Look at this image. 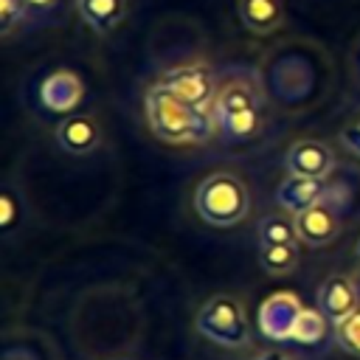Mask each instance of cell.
I'll return each instance as SVG.
<instances>
[{
    "label": "cell",
    "instance_id": "cell-1",
    "mask_svg": "<svg viewBox=\"0 0 360 360\" xmlns=\"http://www.w3.org/2000/svg\"><path fill=\"white\" fill-rule=\"evenodd\" d=\"M143 110H146V121H149L152 135L163 143H174V146L202 143L211 135H217L214 115L208 110H200V107H191V104L174 98L158 82L146 90Z\"/></svg>",
    "mask_w": 360,
    "mask_h": 360
},
{
    "label": "cell",
    "instance_id": "cell-26",
    "mask_svg": "<svg viewBox=\"0 0 360 360\" xmlns=\"http://www.w3.org/2000/svg\"><path fill=\"white\" fill-rule=\"evenodd\" d=\"M22 3H25V0H22Z\"/></svg>",
    "mask_w": 360,
    "mask_h": 360
},
{
    "label": "cell",
    "instance_id": "cell-22",
    "mask_svg": "<svg viewBox=\"0 0 360 360\" xmlns=\"http://www.w3.org/2000/svg\"><path fill=\"white\" fill-rule=\"evenodd\" d=\"M340 143H343L349 152H354V155L360 158V121L343 127V132H340Z\"/></svg>",
    "mask_w": 360,
    "mask_h": 360
},
{
    "label": "cell",
    "instance_id": "cell-17",
    "mask_svg": "<svg viewBox=\"0 0 360 360\" xmlns=\"http://www.w3.org/2000/svg\"><path fill=\"white\" fill-rule=\"evenodd\" d=\"M256 236H259V248L262 245H290V242H298L295 219H290L284 214H267V217L259 219Z\"/></svg>",
    "mask_w": 360,
    "mask_h": 360
},
{
    "label": "cell",
    "instance_id": "cell-8",
    "mask_svg": "<svg viewBox=\"0 0 360 360\" xmlns=\"http://www.w3.org/2000/svg\"><path fill=\"white\" fill-rule=\"evenodd\" d=\"M284 169L295 177H329V172L335 169V158L326 143L315 138H301L287 149Z\"/></svg>",
    "mask_w": 360,
    "mask_h": 360
},
{
    "label": "cell",
    "instance_id": "cell-11",
    "mask_svg": "<svg viewBox=\"0 0 360 360\" xmlns=\"http://www.w3.org/2000/svg\"><path fill=\"white\" fill-rule=\"evenodd\" d=\"M318 309L329 318V323H340L346 321L352 312L360 309V292H357V284L343 276V273H335L329 276L321 290H318Z\"/></svg>",
    "mask_w": 360,
    "mask_h": 360
},
{
    "label": "cell",
    "instance_id": "cell-23",
    "mask_svg": "<svg viewBox=\"0 0 360 360\" xmlns=\"http://www.w3.org/2000/svg\"><path fill=\"white\" fill-rule=\"evenodd\" d=\"M25 6L34 14H48V11H53L59 6V0H25Z\"/></svg>",
    "mask_w": 360,
    "mask_h": 360
},
{
    "label": "cell",
    "instance_id": "cell-21",
    "mask_svg": "<svg viewBox=\"0 0 360 360\" xmlns=\"http://www.w3.org/2000/svg\"><path fill=\"white\" fill-rule=\"evenodd\" d=\"M25 17H28V6L22 0H0V28H3V37H8L11 28L20 25Z\"/></svg>",
    "mask_w": 360,
    "mask_h": 360
},
{
    "label": "cell",
    "instance_id": "cell-5",
    "mask_svg": "<svg viewBox=\"0 0 360 360\" xmlns=\"http://www.w3.org/2000/svg\"><path fill=\"white\" fill-rule=\"evenodd\" d=\"M84 93H87L84 79L70 68H56L45 73L37 90L39 104L53 115H70L84 101Z\"/></svg>",
    "mask_w": 360,
    "mask_h": 360
},
{
    "label": "cell",
    "instance_id": "cell-24",
    "mask_svg": "<svg viewBox=\"0 0 360 360\" xmlns=\"http://www.w3.org/2000/svg\"><path fill=\"white\" fill-rule=\"evenodd\" d=\"M253 360H290L284 352H262L259 357H253Z\"/></svg>",
    "mask_w": 360,
    "mask_h": 360
},
{
    "label": "cell",
    "instance_id": "cell-6",
    "mask_svg": "<svg viewBox=\"0 0 360 360\" xmlns=\"http://www.w3.org/2000/svg\"><path fill=\"white\" fill-rule=\"evenodd\" d=\"M301 301L295 292L290 290H278L273 295H267L259 307V329L264 338L270 340H290L292 326L301 315Z\"/></svg>",
    "mask_w": 360,
    "mask_h": 360
},
{
    "label": "cell",
    "instance_id": "cell-25",
    "mask_svg": "<svg viewBox=\"0 0 360 360\" xmlns=\"http://www.w3.org/2000/svg\"><path fill=\"white\" fill-rule=\"evenodd\" d=\"M354 256L360 259V239H357V248H354Z\"/></svg>",
    "mask_w": 360,
    "mask_h": 360
},
{
    "label": "cell",
    "instance_id": "cell-18",
    "mask_svg": "<svg viewBox=\"0 0 360 360\" xmlns=\"http://www.w3.org/2000/svg\"><path fill=\"white\" fill-rule=\"evenodd\" d=\"M326 321H329V318H326L321 309H309V307H304L301 315H298V321H295V326H292L290 340L304 343V346L318 343V340L326 335Z\"/></svg>",
    "mask_w": 360,
    "mask_h": 360
},
{
    "label": "cell",
    "instance_id": "cell-13",
    "mask_svg": "<svg viewBox=\"0 0 360 360\" xmlns=\"http://www.w3.org/2000/svg\"><path fill=\"white\" fill-rule=\"evenodd\" d=\"M73 6L79 20L101 37L115 31L129 11V0H73Z\"/></svg>",
    "mask_w": 360,
    "mask_h": 360
},
{
    "label": "cell",
    "instance_id": "cell-4",
    "mask_svg": "<svg viewBox=\"0 0 360 360\" xmlns=\"http://www.w3.org/2000/svg\"><path fill=\"white\" fill-rule=\"evenodd\" d=\"M158 84L166 87L174 98L211 112V104H214V96H217V79H214L211 68H205L202 62L174 65V68L160 73Z\"/></svg>",
    "mask_w": 360,
    "mask_h": 360
},
{
    "label": "cell",
    "instance_id": "cell-16",
    "mask_svg": "<svg viewBox=\"0 0 360 360\" xmlns=\"http://www.w3.org/2000/svg\"><path fill=\"white\" fill-rule=\"evenodd\" d=\"M298 242L290 245H262L259 248V264L270 276H287L298 267Z\"/></svg>",
    "mask_w": 360,
    "mask_h": 360
},
{
    "label": "cell",
    "instance_id": "cell-2",
    "mask_svg": "<svg viewBox=\"0 0 360 360\" xmlns=\"http://www.w3.org/2000/svg\"><path fill=\"white\" fill-rule=\"evenodd\" d=\"M194 211L214 228H233L250 214V191L231 172H211L194 188Z\"/></svg>",
    "mask_w": 360,
    "mask_h": 360
},
{
    "label": "cell",
    "instance_id": "cell-10",
    "mask_svg": "<svg viewBox=\"0 0 360 360\" xmlns=\"http://www.w3.org/2000/svg\"><path fill=\"white\" fill-rule=\"evenodd\" d=\"M295 231H298V239L312 245V248H323L329 242H335L340 236V214L335 205H329L326 200L295 214Z\"/></svg>",
    "mask_w": 360,
    "mask_h": 360
},
{
    "label": "cell",
    "instance_id": "cell-19",
    "mask_svg": "<svg viewBox=\"0 0 360 360\" xmlns=\"http://www.w3.org/2000/svg\"><path fill=\"white\" fill-rule=\"evenodd\" d=\"M335 343H338L343 352L360 357V309L352 312L346 321L335 323Z\"/></svg>",
    "mask_w": 360,
    "mask_h": 360
},
{
    "label": "cell",
    "instance_id": "cell-14",
    "mask_svg": "<svg viewBox=\"0 0 360 360\" xmlns=\"http://www.w3.org/2000/svg\"><path fill=\"white\" fill-rule=\"evenodd\" d=\"M214 127H217V135H222L228 143H245L262 132L264 115H262V107H242V110L214 115Z\"/></svg>",
    "mask_w": 360,
    "mask_h": 360
},
{
    "label": "cell",
    "instance_id": "cell-12",
    "mask_svg": "<svg viewBox=\"0 0 360 360\" xmlns=\"http://www.w3.org/2000/svg\"><path fill=\"white\" fill-rule=\"evenodd\" d=\"M236 14L245 31L256 37H267L284 25L287 8L281 0H236Z\"/></svg>",
    "mask_w": 360,
    "mask_h": 360
},
{
    "label": "cell",
    "instance_id": "cell-27",
    "mask_svg": "<svg viewBox=\"0 0 360 360\" xmlns=\"http://www.w3.org/2000/svg\"><path fill=\"white\" fill-rule=\"evenodd\" d=\"M118 360H121V357H118Z\"/></svg>",
    "mask_w": 360,
    "mask_h": 360
},
{
    "label": "cell",
    "instance_id": "cell-15",
    "mask_svg": "<svg viewBox=\"0 0 360 360\" xmlns=\"http://www.w3.org/2000/svg\"><path fill=\"white\" fill-rule=\"evenodd\" d=\"M242 107H262L259 87L250 79H245V76L222 82L217 87V96H214V104H211V115H222V112L242 110Z\"/></svg>",
    "mask_w": 360,
    "mask_h": 360
},
{
    "label": "cell",
    "instance_id": "cell-7",
    "mask_svg": "<svg viewBox=\"0 0 360 360\" xmlns=\"http://www.w3.org/2000/svg\"><path fill=\"white\" fill-rule=\"evenodd\" d=\"M53 138L62 152H68L73 158H84V155L96 152V146L101 143V127L87 112H70L56 124Z\"/></svg>",
    "mask_w": 360,
    "mask_h": 360
},
{
    "label": "cell",
    "instance_id": "cell-20",
    "mask_svg": "<svg viewBox=\"0 0 360 360\" xmlns=\"http://www.w3.org/2000/svg\"><path fill=\"white\" fill-rule=\"evenodd\" d=\"M20 219V191L6 183L3 186V194H0V225H3V233H8Z\"/></svg>",
    "mask_w": 360,
    "mask_h": 360
},
{
    "label": "cell",
    "instance_id": "cell-9",
    "mask_svg": "<svg viewBox=\"0 0 360 360\" xmlns=\"http://www.w3.org/2000/svg\"><path fill=\"white\" fill-rule=\"evenodd\" d=\"M329 194H332V186H329L326 177H295V174H287L276 188V202L295 217V214L323 202Z\"/></svg>",
    "mask_w": 360,
    "mask_h": 360
},
{
    "label": "cell",
    "instance_id": "cell-3",
    "mask_svg": "<svg viewBox=\"0 0 360 360\" xmlns=\"http://www.w3.org/2000/svg\"><path fill=\"white\" fill-rule=\"evenodd\" d=\"M194 326L200 335H205L208 340L225 346V349H242L250 340L248 332V318H245V307L233 298V295H214L208 298L197 318Z\"/></svg>",
    "mask_w": 360,
    "mask_h": 360
}]
</instances>
